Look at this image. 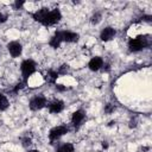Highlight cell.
<instances>
[{
  "label": "cell",
  "instance_id": "9c48e42d",
  "mask_svg": "<svg viewBox=\"0 0 152 152\" xmlns=\"http://www.w3.org/2000/svg\"><path fill=\"white\" fill-rule=\"evenodd\" d=\"M102 65H103V61H102L101 57H93V58L89 61V64H88L89 69L93 70V71L100 70V69L102 68Z\"/></svg>",
  "mask_w": 152,
  "mask_h": 152
},
{
  "label": "cell",
  "instance_id": "2e32d148",
  "mask_svg": "<svg viewBox=\"0 0 152 152\" xmlns=\"http://www.w3.org/2000/svg\"><path fill=\"white\" fill-rule=\"evenodd\" d=\"M57 77H58V72L57 71H53V70H49L48 71V80H49V82L55 83Z\"/></svg>",
  "mask_w": 152,
  "mask_h": 152
},
{
  "label": "cell",
  "instance_id": "6da1fadb",
  "mask_svg": "<svg viewBox=\"0 0 152 152\" xmlns=\"http://www.w3.org/2000/svg\"><path fill=\"white\" fill-rule=\"evenodd\" d=\"M61 18H62V14H61L59 10L56 8V10L49 11L48 14H46V17H45V19H44V21H43V25H45V26L53 25V24L58 23L61 20Z\"/></svg>",
  "mask_w": 152,
  "mask_h": 152
},
{
  "label": "cell",
  "instance_id": "4fadbf2b",
  "mask_svg": "<svg viewBox=\"0 0 152 152\" xmlns=\"http://www.w3.org/2000/svg\"><path fill=\"white\" fill-rule=\"evenodd\" d=\"M57 152H74V145L70 142L63 144L57 148Z\"/></svg>",
  "mask_w": 152,
  "mask_h": 152
},
{
  "label": "cell",
  "instance_id": "7a4b0ae2",
  "mask_svg": "<svg viewBox=\"0 0 152 152\" xmlns=\"http://www.w3.org/2000/svg\"><path fill=\"white\" fill-rule=\"evenodd\" d=\"M20 69H21V74H23V76H24V78L27 80V78L34 72V70H36V64H34L33 61L26 59V61H24V62L21 63Z\"/></svg>",
  "mask_w": 152,
  "mask_h": 152
},
{
  "label": "cell",
  "instance_id": "d4e9b609",
  "mask_svg": "<svg viewBox=\"0 0 152 152\" xmlns=\"http://www.w3.org/2000/svg\"><path fill=\"white\" fill-rule=\"evenodd\" d=\"M27 152H39V151H37V150H30V151H27Z\"/></svg>",
  "mask_w": 152,
  "mask_h": 152
},
{
  "label": "cell",
  "instance_id": "7c38bea8",
  "mask_svg": "<svg viewBox=\"0 0 152 152\" xmlns=\"http://www.w3.org/2000/svg\"><path fill=\"white\" fill-rule=\"evenodd\" d=\"M84 118H86L84 112L80 109V110H76V112L72 114L71 121H72V124H74L75 126H78V125H81V122L84 120Z\"/></svg>",
  "mask_w": 152,
  "mask_h": 152
},
{
  "label": "cell",
  "instance_id": "3957f363",
  "mask_svg": "<svg viewBox=\"0 0 152 152\" xmlns=\"http://www.w3.org/2000/svg\"><path fill=\"white\" fill-rule=\"evenodd\" d=\"M146 45H147V40H146L145 38H141V37L131 39V40L128 42V48H129V50L133 51V52H137V51L142 50L144 48H146Z\"/></svg>",
  "mask_w": 152,
  "mask_h": 152
},
{
  "label": "cell",
  "instance_id": "277c9868",
  "mask_svg": "<svg viewBox=\"0 0 152 152\" xmlns=\"http://www.w3.org/2000/svg\"><path fill=\"white\" fill-rule=\"evenodd\" d=\"M56 34L59 37V39L62 42H66V43H75L78 40V34L71 31H58L56 32Z\"/></svg>",
  "mask_w": 152,
  "mask_h": 152
},
{
  "label": "cell",
  "instance_id": "52a82bcc",
  "mask_svg": "<svg viewBox=\"0 0 152 152\" xmlns=\"http://www.w3.org/2000/svg\"><path fill=\"white\" fill-rule=\"evenodd\" d=\"M7 49H8V51H10V53H11L12 57H18V56H20V53H21V51H23V46H21V44L18 43V42H11V43H8Z\"/></svg>",
  "mask_w": 152,
  "mask_h": 152
},
{
  "label": "cell",
  "instance_id": "5bb4252c",
  "mask_svg": "<svg viewBox=\"0 0 152 152\" xmlns=\"http://www.w3.org/2000/svg\"><path fill=\"white\" fill-rule=\"evenodd\" d=\"M61 43H62V40H61V39H59V37H58V36L55 33V36H53V37L50 39V43H49V44H50V45H51L53 49H57V48L61 45Z\"/></svg>",
  "mask_w": 152,
  "mask_h": 152
},
{
  "label": "cell",
  "instance_id": "ba28073f",
  "mask_svg": "<svg viewBox=\"0 0 152 152\" xmlns=\"http://www.w3.org/2000/svg\"><path fill=\"white\" fill-rule=\"evenodd\" d=\"M115 30L113 28V27H104L102 31H101V34H100V38H101V40H103V42H109L110 39H113L114 38V36H115Z\"/></svg>",
  "mask_w": 152,
  "mask_h": 152
},
{
  "label": "cell",
  "instance_id": "30bf717a",
  "mask_svg": "<svg viewBox=\"0 0 152 152\" xmlns=\"http://www.w3.org/2000/svg\"><path fill=\"white\" fill-rule=\"evenodd\" d=\"M63 108H64V103H63V101H61V100H55V101H52V102L49 104V110H50V113L57 114V113L62 112Z\"/></svg>",
  "mask_w": 152,
  "mask_h": 152
},
{
  "label": "cell",
  "instance_id": "8992f818",
  "mask_svg": "<svg viewBox=\"0 0 152 152\" xmlns=\"http://www.w3.org/2000/svg\"><path fill=\"white\" fill-rule=\"evenodd\" d=\"M46 104V99L43 96V95H38V96H34L31 101H30V108L32 110H39L42 109L43 107H45Z\"/></svg>",
  "mask_w": 152,
  "mask_h": 152
},
{
  "label": "cell",
  "instance_id": "5b68a950",
  "mask_svg": "<svg viewBox=\"0 0 152 152\" xmlns=\"http://www.w3.org/2000/svg\"><path fill=\"white\" fill-rule=\"evenodd\" d=\"M66 133H68V127L66 126H57V127H55V128H52L50 131L49 138H50L51 141H53V140L59 139L61 137H63Z\"/></svg>",
  "mask_w": 152,
  "mask_h": 152
},
{
  "label": "cell",
  "instance_id": "8fae6325",
  "mask_svg": "<svg viewBox=\"0 0 152 152\" xmlns=\"http://www.w3.org/2000/svg\"><path fill=\"white\" fill-rule=\"evenodd\" d=\"M48 12H49L48 8H40V10H38L37 12H34V13L32 14V17H33V19H34L36 21L43 24L45 17H46V14H48Z\"/></svg>",
  "mask_w": 152,
  "mask_h": 152
},
{
  "label": "cell",
  "instance_id": "cb8c5ba5",
  "mask_svg": "<svg viewBox=\"0 0 152 152\" xmlns=\"http://www.w3.org/2000/svg\"><path fill=\"white\" fill-rule=\"evenodd\" d=\"M6 20V17H2V14L0 13V21H5Z\"/></svg>",
  "mask_w": 152,
  "mask_h": 152
},
{
  "label": "cell",
  "instance_id": "ac0fdd59",
  "mask_svg": "<svg viewBox=\"0 0 152 152\" xmlns=\"http://www.w3.org/2000/svg\"><path fill=\"white\" fill-rule=\"evenodd\" d=\"M68 69H69V65H66V64H63V65L59 68V70H58L57 72H58V74H66Z\"/></svg>",
  "mask_w": 152,
  "mask_h": 152
},
{
  "label": "cell",
  "instance_id": "603a6c76",
  "mask_svg": "<svg viewBox=\"0 0 152 152\" xmlns=\"http://www.w3.org/2000/svg\"><path fill=\"white\" fill-rule=\"evenodd\" d=\"M21 88H23V84H21V83H19V84H17V87L14 88V91L17 93V91H18L19 89H21Z\"/></svg>",
  "mask_w": 152,
  "mask_h": 152
},
{
  "label": "cell",
  "instance_id": "d6986e66",
  "mask_svg": "<svg viewBox=\"0 0 152 152\" xmlns=\"http://www.w3.org/2000/svg\"><path fill=\"white\" fill-rule=\"evenodd\" d=\"M113 110H114V107H113V106H110V104H108V106L106 107V109H104V112H106V113H112Z\"/></svg>",
  "mask_w": 152,
  "mask_h": 152
},
{
  "label": "cell",
  "instance_id": "e0dca14e",
  "mask_svg": "<svg viewBox=\"0 0 152 152\" xmlns=\"http://www.w3.org/2000/svg\"><path fill=\"white\" fill-rule=\"evenodd\" d=\"M100 20H101V14L100 13H95L91 17V23L93 24H97V23H100Z\"/></svg>",
  "mask_w": 152,
  "mask_h": 152
},
{
  "label": "cell",
  "instance_id": "7402d4cb",
  "mask_svg": "<svg viewBox=\"0 0 152 152\" xmlns=\"http://www.w3.org/2000/svg\"><path fill=\"white\" fill-rule=\"evenodd\" d=\"M56 89L59 90V91H63V90H65L66 88H65V87H62V84H56Z\"/></svg>",
  "mask_w": 152,
  "mask_h": 152
},
{
  "label": "cell",
  "instance_id": "ffe728a7",
  "mask_svg": "<svg viewBox=\"0 0 152 152\" xmlns=\"http://www.w3.org/2000/svg\"><path fill=\"white\" fill-rule=\"evenodd\" d=\"M23 5H24V1H15V4H14V7H15V8H20Z\"/></svg>",
  "mask_w": 152,
  "mask_h": 152
},
{
  "label": "cell",
  "instance_id": "9a60e30c",
  "mask_svg": "<svg viewBox=\"0 0 152 152\" xmlns=\"http://www.w3.org/2000/svg\"><path fill=\"white\" fill-rule=\"evenodd\" d=\"M8 107V100L5 95L0 94V110H5Z\"/></svg>",
  "mask_w": 152,
  "mask_h": 152
},
{
  "label": "cell",
  "instance_id": "44dd1931",
  "mask_svg": "<svg viewBox=\"0 0 152 152\" xmlns=\"http://www.w3.org/2000/svg\"><path fill=\"white\" fill-rule=\"evenodd\" d=\"M23 145L24 146H27V145H30L31 144V139H28V138H25V139H23Z\"/></svg>",
  "mask_w": 152,
  "mask_h": 152
}]
</instances>
